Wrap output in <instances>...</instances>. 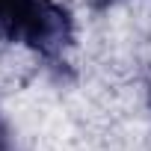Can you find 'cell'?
<instances>
[{"instance_id":"1","label":"cell","mask_w":151,"mask_h":151,"mask_svg":"<svg viewBox=\"0 0 151 151\" xmlns=\"http://www.w3.org/2000/svg\"><path fill=\"white\" fill-rule=\"evenodd\" d=\"M0 42H21L53 59L71 42V18L53 0H0Z\"/></svg>"}]
</instances>
